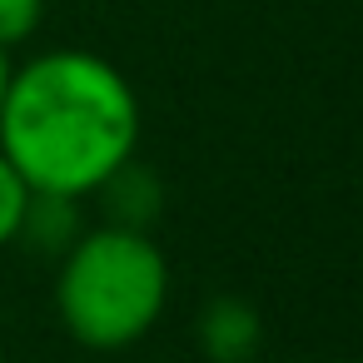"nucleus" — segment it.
I'll list each match as a JSON object with an SVG mask.
<instances>
[{
  "instance_id": "f257e3e1",
  "label": "nucleus",
  "mask_w": 363,
  "mask_h": 363,
  "mask_svg": "<svg viewBox=\"0 0 363 363\" xmlns=\"http://www.w3.org/2000/svg\"><path fill=\"white\" fill-rule=\"evenodd\" d=\"M140 100L130 80L90 50H50L11 70L0 100V155L30 194H95L135 160Z\"/></svg>"
},
{
  "instance_id": "f03ea898",
  "label": "nucleus",
  "mask_w": 363,
  "mask_h": 363,
  "mask_svg": "<svg viewBox=\"0 0 363 363\" xmlns=\"http://www.w3.org/2000/svg\"><path fill=\"white\" fill-rule=\"evenodd\" d=\"M164 298H169V264L145 229L105 224L65 249L55 308L75 343L100 353L130 348L160 323Z\"/></svg>"
},
{
  "instance_id": "7ed1b4c3",
  "label": "nucleus",
  "mask_w": 363,
  "mask_h": 363,
  "mask_svg": "<svg viewBox=\"0 0 363 363\" xmlns=\"http://www.w3.org/2000/svg\"><path fill=\"white\" fill-rule=\"evenodd\" d=\"M199 343H204V353L214 363H244L259 348V318H254V308H244L234 298H219L204 313V323H199Z\"/></svg>"
},
{
  "instance_id": "20e7f679",
  "label": "nucleus",
  "mask_w": 363,
  "mask_h": 363,
  "mask_svg": "<svg viewBox=\"0 0 363 363\" xmlns=\"http://www.w3.org/2000/svg\"><path fill=\"white\" fill-rule=\"evenodd\" d=\"M95 194H105L110 199V224H125V229H145L150 219H155V209H160V184H155V174L150 169H140L135 160L125 164V169H115Z\"/></svg>"
},
{
  "instance_id": "39448f33",
  "label": "nucleus",
  "mask_w": 363,
  "mask_h": 363,
  "mask_svg": "<svg viewBox=\"0 0 363 363\" xmlns=\"http://www.w3.org/2000/svg\"><path fill=\"white\" fill-rule=\"evenodd\" d=\"M21 239H30V244H40V249H45V244H50V249H70V244L80 239L75 199H65V194H30Z\"/></svg>"
},
{
  "instance_id": "423d86ee",
  "label": "nucleus",
  "mask_w": 363,
  "mask_h": 363,
  "mask_svg": "<svg viewBox=\"0 0 363 363\" xmlns=\"http://www.w3.org/2000/svg\"><path fill=\"white\" fill-rule=\"evenodd\" d=\"M26 204H30V184L16 174V164L0 155V244L21 239V224H26Z\"/></svg>"
},
{
  "instance_id": "0eeeda50",
  "label": "nucleus",
  "mask_w": 363,
  "mask_h": 363,
  "mask_svg": "<svg viewBox=\"0 0 363 363\" xmlns=\"http://www.w3.org/2000/svg\"><path fill=\"white\" fill-rule=\"evenodd\" d=\"M45 21V0H0V50H16L26 45Z\"/></svg>"
},
{
  "instance_id": "6e6552de",
  "label": "nucleus",
  "mask_w": 363,
  "mask_h": 363,
  "mask_svg": "<svg viewBox=\"0 0 363 363\" xmlns=\"http://www.w3.org/2000/svg\"><path fill=\"white\" fill-rule=\"evenodd\" d=\"M6 85H11V55L0 50V100H6Z\"/></svg>"
}]
</instances>
